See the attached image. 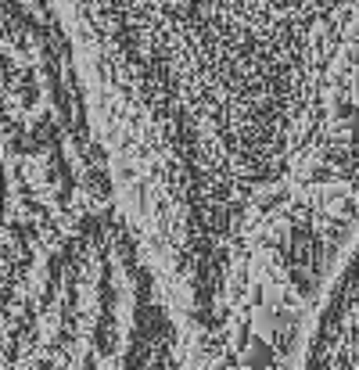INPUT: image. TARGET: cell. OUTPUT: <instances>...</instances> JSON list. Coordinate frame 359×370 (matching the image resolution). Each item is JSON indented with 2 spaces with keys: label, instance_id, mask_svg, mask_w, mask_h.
<instances>
[{
  "label": "cell",
  "instance_id": "cell-1",
  "mask_svg": "<svg viewBox=\"0 0 359 370\" xmlns=\"http://www.w3.org/2000/svg\"><path fill=\"white\" fill-rule=\"evenodd\" d=\"M158 249L223 291L316 155L359 0H76Z\"/></svg>",
  "mask_w": 359,
  "mask_h": 370
},
{
  "label": "cell",
  "instance_id": "cell-2",
  "mask_svg": "<svg viewBox=\"0 0 359 370\" xmlns=\"http://www.w3.org/2000/svg\"><path fill=\"white\" fill-rule=\"evenodd\" d=\"M8 370H187L151 252L115 180L11 191Z\"/></svg>",
  "mask_w": 359,
  "mask_h": 370
}]
</instances>
